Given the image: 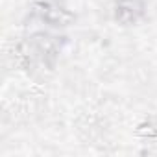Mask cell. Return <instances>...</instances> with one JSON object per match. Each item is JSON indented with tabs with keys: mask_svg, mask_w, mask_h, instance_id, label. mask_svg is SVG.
<instances>
[{
	"mask_svg": "<svg viewBox=\"0 0 157 157\" xmlns=\"http://www.w3.org/2000/svg\"><path fill=\"white\" fill-rule=\"evenodd\" d=\"M142 13L140 0H118L117 4V19L124 24H131Z\"/></svg>",
	"mask_w": 157,
	"mask_h": 157,
	"instance_id": "obj_1",
	"label": "cell"
}]
</instances>
